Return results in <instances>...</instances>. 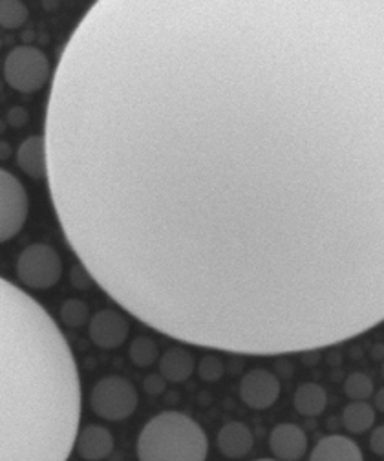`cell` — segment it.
<instances>
[{"label":"cell","instance_id":"6da1fadb","mask_svg":"<svg viewBox=\"0 0 384 461\" xmlns=\"http://www.w3.org/2000/svg\"><path fill=\"white\" fill-rule=\"evenodd\" d=\"M79 421L72 350L37 300L0 278V461H68Z\"/></svg>","mask_w":384,"mask_h":461},{"label":"cell","instance_id":"7a4b0ae2","mask_svg":"<svg viewBox=\"0 0 384 461\" xmlns=\"http://www.w3.org/2000/svg\"><path fill=\"white\" fill-rule=\"evenodd\" d=\"M208 441L187 414L167 410L152 417L137 438L139 461H205Z\"/></svg>","mask_w":384,"mask_h":461},{"label":"cell","instance_id":"3957f363","mask_svg":"<svg viewBox=\"0 0 384 461\" xmlns=\"http://www.w3.org/2000/svg\"><path fill=\"white\" fill-rule=\"evenodd\" d=\"M52 66L45 52L35 46H17L13 48L4 62L6 83L22 94H35L50 81Z\"/></svg>","mask_w":384,"mask_h":461},{"label":"cell","instance_id":"277c9868","mask_svg":"<svg viewBox=\"0 0 384 461\" xmlns=\"http://www.w3.org/2000/svg\"><path fill=\"white\" fill-rule=\"evenodd\" d=\"M137 405V390L121 375H107L99 379L90 392V408L95 416L107 421H123L130 417Z\"/></svg>","mask_w":384,"mask_h":461},{"label":"cell","instance_id":"5b68a950","mask_svg":"<svg viewBox=\"0 0 384 461\" xmlns=\"http://www.w3.org/2000/svg\"><path fill=\"white\" fill-rule=\"evenodd\" d=\"M17 276L29 290H52L62 276V260L52 245L31 243L19 255Z\"/></svg>","mask_w":384,"mask_h":461},{"label":"cell","instance_id":"8992f818","mask_svg":"<svg viewBox=\"0 0 384 461\" xmlns=\"http://www.w3.org/2000/svg\"><path fill=\"white\" fill-rule=\"evenodd\" d=\"M29 210V200L17 176L0 169V243L17 236Z\"/></svg>","mask_w":384,"mask_h":461},{"label":"cell","instance_id":"52a82bcc","mask_svg":"<svg viewBox=\"0 0 384 461\" xmlns=\"http://www.w3.org/2000/svg\"><path fill=\"white\" fill-rule=\"evenodd\" d=\"M240 398L253 410H267L281 398V381L266 368H255L241 377Z\"/></svg>","mask_w":384,"mask_h":461},{"label":"cell","instance_id":"ba28073f","mask_svg":"<svg viewBox=\"0 0 384 461\" xmlns=\"http://www.w3.org/2000/svg\"><path fill=\"white\" fill-rule=\"evenodd\" d=\"M130 325L116 309H99L88 321V335L101 350H116L128 339Z\"/></svg>","mask_w":384,"mask_h":461},{"label":"cell","instance_id":"9c48e42d","mask_svg":"<svg viewBox=\"0 0 384 461\" xmlns=\"http://www.w3.org/2000/svg\"><path fill=\"white\" fill-rule=\"evenodd\" d=\"M269 449L281 461H300L307 452V436L295 423H281L271 431Z\"/></svg>","mask_w":384,"mask_h":461},{"label":"cell","instance_id":"30bf717a","mask_svg":"<svg viewBox=\"0 0 384 461\" xmlns=\"http://www.w3.org/2000/svg\"><path fill=\"white\" fill-rule=\"evenodd\" d=\"M74 450L85 461H102L114 452V436L101 424H86L76 436Z\"/></svg>","mask_w":384,"mask_h":461},{"label":"cell","instance_id":"8fae6325","mask_svg":"<svg viewBox=\"0 0 384 461\" xmlns=\"http://www.w3.org/2000/svg\"><path fill=\"white\" fill-rule=\"evenodd\" d=\"M19 169L33 180H45L48 176V151L43 136H29L17 151Z\"/></svg>","mask_w":384,"mask_h":461},{"label":"cell","instance_id":"7c38bea8","mask_svg":"<svg viewBox=\"0 0 384 461\" xmlns=\"http://www.w3.org/2000/svg\"><path fill=\"white\" fill-rule=\"evenodd\" d=\"M218 450L231 459H238L248 456L255 447L253 432L249 431L248 424L240 421H231L224 424L222 431L218 432Z\"/></svg>","mask_w":384,"mask_h":461},{"label":"cell","instance_id":"4fadbf2b","mask_svg":"<svg viewBox=\"0 0 384 461\" xmlns=\"http://www.w3.org/2000/svg\"><path fill=\"white\" fill-rule=\"evenodd\" d=\"M309 461H364L355 441L346 436H326L313 449Z\"/></svg>","mask_w":384,"mask_h":461},{"label":"cell","instance_id":"5bb4252c","mask_svg":"<svg viewBox=\"0 0 384 461\" xmlns=\"http://www.w3.org/2000/svg\"><path fill=\"white\" fill-rule=\"evenodd\" d=\"M194 374V358L184 346L168 348L159 359V375L170 383H185Z\"/></svg>","mask_w":384,"mask_h":461},{"label":"cell","instance_id":"9a60e30c","mask_svg":"<svg viewBox=\"0 0 384 461\" xmlns=\"http://www.w3.org/2000/svg\"><path fill=\"white\" fill-rule=\"evenodd\" d=\"M328 407L326 390L317 383H304L295 392V408L300 416L315 417L321 416Z\"/></svg>","mask_w":384,"mask_h":461},{"label":"cell","instance_id":"2e32d148","mask_svg":"<svg viewBox=\"0 0 384 461\" xmlns=\"http://www.w3.org/2000/svg\"><path fill=\"white\" fill-rule=\"evenodd\" d=\"M375 423V408L366 401H354L342 412V424L347 432L364 434Z\"/></svg>","mask_w":384,"mask_h":461},{"label":"cell","instance_id":"e0dca14e","mask_svg":"<svg viewBox=\"0 0 384 461\" xmlns=\"http://www.w3.org/2000/svg\"><path fill=\"white\" fill-rule=\"evenodd\" d=\"M128 358L137 368H151L159 359V350L154 339L147 335H137L128 348Z\"/></svg>","mask_w":384,"mask_h":461},{"label":"cell","instance_id":"ac0fdd59","mask_svg":"<svg viewBox=\"0 0 384 461\" xmlns=\"http://www.w3.org/2000/svg\"><path fill=\"white\" fill-rule=\"evenodd\" d=\"M90 321V308L81 299H68L61 306V323L69 330H79Z\"/></svg>","mask_w":384,"mask_h":461},{"label":"cell","instance_id":"d6986e66","mask_svg":"<svg viewBox=\"0 0 384 461\" xmlns=\"http://www.w3.org/2000/svg\"><path fill=\"white\" fill-rule=\"evenodd\" d=\"M28 21V8L20 0H0V28L19 29Z\"/></svg>","mask_w":384,"mask_h":461},{"label":"cell","instance_id":"ffe728a7","mask_svg":"<svg viewBox=\"0 0 384 461\" xmlns=\"http://www.w3.org/2000/svg\"><path fill=\"white\" fill-rule=\"evenodd\" d=\"M373 381L363 374V372H355L350 374L344 381V394L354 399V401H366L373 396Z\"/></svg>","mask_w":384,"mask_h":461},{"label":"cell","instance_id":"44dd1931","mask_svg":"<svg viewBox=\"0 0 384 461\" xmlns=\"http://www.w3.org/2000/svg\"><path fill=\"white\" fill-rule=\"evenodd\" d=\"M225 374V366L218 356H205L198 365V375L205 383H217Z\"/></svg>","mask_w":384,"mask_h":461},{"label":"cell","instance_id":"7402d4cb","mask_svg":"<svg viewBox=\"0 0 384 461\" xmlns=\"http://www.w3.org/2000/svg\"><path fill=\"white\" fill-rule=\"evenodd\" d=\"M69 282H72V286H74L76 290L86 292V290L92 288L94 278H92V275L88 273V269H86L81 262H78V264L72 266V269H69Z\"/></svg>","mask_w":384,"mask_h":461},{"label":"cell","instance_id":"603a6c76","mask_svg":"<svg viewBox=\"0 0 384 461\" xmlns=\"http://www.w3.org/2000/svg\"><path fill=\"white\" fill-rule=\"evenodd\" d=\"M143 388H145V392H147L149 396H159V394L165 392L167 381H165L159 374H151V375L145 377Z\"/></svg>","mask_w":384,"mask_h":461},{"label":"cell","instance_id":"cb8c5ba5","mask_svg":"<svg viewBox=\"0 0 384 461\" xmlns=\"http://www.w3.org/2000/svg\"><path fill=\"white\" fill-rule=\"evenodd\" d=\"M29 116H28V111L22 109V106H13V109H10L8 112V125H12L13 128H20L28 123Z\"/></svg>","mask_w":384,"mask_h":461},{"label":"cell","instance_id":"d4e9b609","mask_svg":"<svg viewBox=\"0 0 384 461\" xmlns=\"http://www.w3.org/2000/svg\"><path fill=\"white\" fill-rule=\"evenodd\" d=\"M370 449L377 456L384 454V427H382V424H380V427L373 429V432L370 436Z\"/></svg>","mask_w":384,"mask_h":461},{"label":"cell","instance_id":"484cf974","mask_svg":"<svg viewBox=\"0 0 384 461\" xmlns=\"http://www.w3.org/2000/svg\"><path fill=\"white\" fill-rule=\"evenodd\" d=\"M12 154V147L6 144V141H0V160H8Z\"/></svg>","mask_w":384,"mask_h":461},{"label":"cell","instance_id":"4316f807","mask_svg":"<svg viewBox=\"0 0 384 461\" xmlns=\"http://www.w3.org/2000/svg\"><path fill=\"white\" fill-rule=\"evenodd\" d=\"M375 407L382 412L384 410V405H382V390H379V394L375 396Z\"/></svg>","mask_w":384,"mask_h":461},{"label":"cell","instance_id":"83f0119b","mask_svg":"<svg viewBox=\"0 0 384 461\" xmlns=\"http://www.w3.org/2000/svg\"><path fill=\"white\" fill-rule=\"evenodd\" d=\"M4 130V123L3 121H0V132H3Z\"/></svg>","mask_w":384,"mask_h":461},{"label":"cell","instance_id":"f1b7e54d","mask_svg":"<svg viewBox=\"0 0 384 461\" xmlns=\"http://www.w3.org/2000/svg\"><path fill=\"white\" fill-rule=\"evenodd\" d=\"M257 461H276V459H257Z\"/></svg>","mask_w":384,"mask_h":461}]
</instances>
